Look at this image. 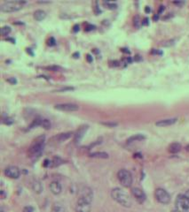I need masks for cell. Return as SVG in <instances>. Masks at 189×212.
<instances>
[{
    "mask_svg": "<svg viewBox=\"0 0 189 212\" xmlns=\"http://www.w3.org/2000/svg\"><path fill=\"white\" fill-rule=\"evenodd\" d=\"M111 196L115 201H117L123 207H131V200L129 195L121 188H114L111 191Z\"/></svg>",
    "mask_w": 189,
    "mask_h": 212,
    "instance_id": "1",
    "label": "cell"
},
{
    "mask_svg": "<svg viewBox=\"0 0 189 212\" xmlns=\"http://www.w3.org/2000/svg\"><path fill=\"white\" fill-rule=\"evenodd\" d=\"M44 137L40 136L35 141V142L33 143V145L31 146V148L29 151L30 158H39L41 156L42 152L44 151Z\"/></svg>",
    "mask_w": 189,
    "mask_h": 212,
    "instance_id": "2",
    "label": "cell"
},
{
    "mask_svg": "<svg viewBox=\"0 0 189 212\" xmlns=\"http://www.w3.org/2000/svg\"><path fill=\"white\" fill-rule=\"evenodd\" d=\"M25 1H21V0H16V1H7L3 3L0 5V10L5 13H12L19 11L25 5Z\"/></svg>",
    "mask_w": 189,
    "mask_h": 212,
    "instance_id": "3",
    "label": "cell"
},
{
    "mask_svg": "<svg viewBox=\"0 0 189 212\" xmlns=\"http://www.w3.org/2000/svg\"><path fill=\"white\" fill-rule=\"evenodd\" d=\"M117 178L120 181V183L122 184V186H123L124 187H130L132 184V176L131 173L125 170V169H122L118 171L117 173Z\"/></svg>",
    "mask_w": 189,
    "mask_h": 212,
    "instance_id": "4",
    "label": "cell"
},
{
    "mask_svg": "<svg viewBox=\"0 0 189 212\" xmlns=\"http://www.w3.org/2000/svg\"><path fill=\"white\" fill-rule=\"evenodd\" d=\"M176 205L182 212H189V199L185 195H179L177 197Z\"/></svg>",
    "mask_w": 189,
    "mask_h": 212,
    "instance_id": "5",
    "label": "cell"
},
{
    "mask_svg": "<svg viewBox=\"0 0 189 212\" xmlns=\"http://www.w3.org/2000/svg\"><path fill=\"white\" fill-rule=\"evenodd\" d=\"M155 195L156 200L160 202V203L163 204H167L170 201V195H169V193L163 189V188H157L155 190Z\"/></svg>",
    "mask_w": 189,
    "mask_h": 212,
    "instance_id": "6",
    "label": "cell"
},
{
    "mask_svg": "<svg viewBox=\"0 0 189 212\" xmlns=\"http://www.w3.org/2000/svg\"><path fill=\"white\" fill-rule=\"evenodd\" d=\"M76 212H90L91 211V202L83 198H79L76 206Z\"/></svg>",
    "mask_w": 189,
    "mask_h": 212,
    "instance_id": "7",
    "label": "cell"
},
{
    "mask_svg": "<svg viewBox=\"0 0 189 212\" xmlns=\"http://www.w3.org/2000/svg\"><path fill=\"white\" fill-rule=\"evenodd\" d=\"M54 108L62 112H76L79 110V106L75 104H55Z\"/></svg>",
    "mask_w": 189,
    "mask_h": 212,
    "instance_id": "8",
    "label": "cell"
},
{
    "mask_svg": "<svg viewBox=\"0 0 189 212\" xmlns=\"http://www.w3.org/2000/svg\"><path fill=\"white\" fill-rule=\"evenodd\" d=\"M5 176L11 179H18L20 177L21 171L16 166H8L5 170Z\"/></svg>",
    "mask_w": 189,
    "mask_h": 212,
    "instance_id": "9",
    "label": "cell"
},
{
    "mask_svg": "<svg viewBox=\"0 0 189 212\" xmlns=\"http://www.w3.org/2000/svg\"><path fill=\"white\" fill-rule=\"evenodd\" d=\"M92 191L91 190V188H89L87 187H83L82 188L80 189V198H83L86 201H88L89 202H91L92 200Z\"/></svg>",
    "mask_w": 189,
    "mask_h": 212,
    "instance_id": "10",
    "label": "cell"
},
{
    "mask_svg": "<svg viewBox=\"0 0 189 212\" xmlns=\"http://www.w3.org/2000/svg\"><path fill=\"white\" fill-rule=\"evenodd\" d=\"M131 193H132V195L135 197V199H136L139 202V203H142V202L145 201V200H146V195H145V193H144L140 188H138V187L132 188Z\"/></svg>",
    "mask_w": 189,
    "mask_h": 212,
    "instance_id": "11",
    "label": "cell"
},
{
    "mask_svg": "<svg viewBox=\"0 0 189 212\" xmlns=\"http://www.w3.org/2000/svg\"><path fill=\"white\" fill-rule=\"evenodd\" d=\"M50 190L53 195H60L61 193V186L58 181H52L50 184Z\"/></svg>",
    "mask_w": 189,
    "mask_h": 212,
    "instance_id": "12",
    "label": "cell"
},
{
    "mask_svg": "<svg viewBox=\"0 0 189 212\" xmlns=\"http://www.w3.org/2000/svg\"><path fill=\"white\" fill-rule=\"evenodd\" d=\"M176 122H177V118H166V119H162V120L157 121L155 123V125L157 126H167L173 125Z\"/></svg>",
    "mask_w": 189,
    "mask_h": 212,
    "instance_id": "13",
    "label": "cell"
},
{
    "mask_svg": "<svg viewBox=\"0 0 189 212\" xmlns=\"http://www.w3.org/2000/svg\"><path fill=\"white\" fill-rule=\"evenodd\" d=\"M87 127L88 126H82L77 131V133L76 134V138H75V141H76V143H79L80 141L82 140V138L84 137V134H85V131L87 130Z\"/></svg>",
    "mask_w": 189,
    "mask_h": 212,
    "instance_id": "14",
    "label": "cell"
},
{
    "mask_svg": "<svg viewBox=\"0 0 189 212\" xmlns=\"http://www.w3.org/2000/svg\"><path fill=\"white\" fill-rule=\"evenodd\" d=\"M46 17V13L44 10H37L34 13V18H35V20L38 21H43Z\"/></svg>",
    "mask_w": 189,
    "mask_h": 212,
    "instance_id": "15",
    "label": "cell"
},
{
    "mask_svg": "<svg viewBox=\"0 0 189 212\" xmlns=\"http://www.w3.org/2000/svg\"><path fill=\"white\" fill-rule=\"evenodd\" d=\"M181 150V145L178 143V142H174V143H172L170 146H169V151L172 154H175V153H178Z\"/></svg>",
    "mask_w": 189,
    "mask_h": 212,
    "instance_id": "16",
    "label": "cell"
},
{
    "mask_svg": "<svg viewBox=\"0 0 189 212\" xmlns=\"http://www.w3.org/2000/svg\"><path fill=\"white\" fill-rule=\"evenodd\" d=\"M32 187H33V190L37 193H40L43 191V186H42V184H41L40 181H35L33 183Z\"/></svg>",
    "mask_w": 189,
    "mask_h": 212,
    "instance_id": "17",
    "label": "cell"
},
{
    "mask_svg": "<svg viewBox=\"0 0 189 212\" xmlns=\"http://www.w3.org/2000/svg\"><path fill=\"white\" fill-rule=\"evenodd\" d=\"M64 211H65L64 207H63L62 204L60 203V202L55 203L52 209V212H64Z\"/></svg>",
    "mask_w": 189,
    "mask_h": 212,
    "instance_id": "18",
    "label": "cell"
},
{
    "mask_svg": "<svg viewBox=\"0 0 189 212\" xmlns=\"http://www.w3.org/2000/svg\"><path fill=\"white\" fill-rule=\"evenodd\" d=\"M90 156H92V158H109V155L105 152H94L90 154Z\"/></svg>",
    "mask_w": 189,
    "mask_h": 212,
    "instance_id": "19",
    "label": "cell"
},
{
    "mask_svg": "<svg viewBox=\"0 0 189 212\" xmlns=\"http://www.w3.org/2000/svg\"><path fill=\"white\" fill-rule=\"evenodd\" d=\"M145 136L144 135H142V134H136V135H134V136H131V138H129L128 139V142L130 143V142H136V141H141V140H144L145 139Z\"/></svg>",
    "mask_w": 189,
    "mask_h": 212,
    "instance_id": "20",
    "label": "cell"
},
{
    "mask_svg": "<svg viewBox=\"0 0 189 212\" xmlns=\"http://www.w3.org/2000/svg\"><path fill=\"white\" fill-rule=\"evenodd\" d=\"M72 133H66V134H60L59 136H58V140L60 142H63V141H66L68 140V138L71 136Z\"/></svg>",
    "mask_w": 189,
    "mask_h": 212,
    "instance_id": "21",
    "label": "cell"
},
{
    "mask_svg": "<svg viewBox=\"0 0 189 212\" xmlns=\"http://www.w3.org/2000/svg\"><path fill=\"white\" fill-rule=\"evenodd\" d=\"M11 33V27L9 26H4L1 29V35L3 36H6Z\"/></svg>",
    "mask_w": 189,
    "mask_h": 212,
    "instance_id": "22",
    "label": "cell"
},
{
    "mask_svg": "<svg viewBox=\"0 0 189 212\" xmlns=\"http://www.w3.org/2000/svg\"><path fill=\"white\" fill-rule=\"evenodd\" d=\"M41 126H43L44 128H46V129H50L51 128V122L46 118H42Z\"/></svg>",
    "mask_w": 189,
    "mask_h": 212,
    "instance_id": "23",
    "label": "cell"
},
{
    "mask_svg": "<svg viewBox=\"0 0 189 212\" xmlns=\"http://www.w3.org/2000/svg\"><path fill=\"white\" fill-rule=\"evenodd\" d=\"M75 88L73 87H65V88H60L59 89L54 90V92H66V91H72Z\"/></svg>",
    "mask_w": 189,
    "mask_h": 212,
    "instance_id": "24",
    "label": "cell"
},
{
    "mask_svg": "<svg viewBox=\"0 0 189 212\" xmlns=\"http://www.w3.org/2000/svg\"><path fill=\"white\" fill-rule=\"evenodd\" d=\"M46 69L48 70H51V71H53V72H59V71H61L62 68L59 66H48L46 67Z\"/></svg>",
    "mask_w": 189,
    "mask_h": 212,
    "instance_id": "25",
    "label": "cell"
},
{
    "mask_svg": "<svg viewBox=\"0 0 189 212\" xmlns=\"http://www.w3.org/2000/svg\"><path fill=\"white\" fill-rule=\"evenodd\" d=\"M142 24V21H140V19L139 16H136L134 18V25L136 27H139L140 25Z\"/></svg>",
    "mask_w": 189,
    "mask_h": 212,
    "instance_id": "26",
    "label": "cell"
},
{
    "mask_svg": "<svg viewBox=\"0 0 189 212\" xmlns=\"http://www.w3.org/2000/svg\"><path fill=\"white\" fill-rule=\"evenodd\" d=\"M101 124L109 127H115L117 126V123H115V122H102Z\"/></svg>",
    "mask_w": 189,
    "mask_h": 212,
    "instance_id": "27",
    "label": "cell"
},
{
    "mask_svg": "<svg viewBox=\"0 0 189 212\" xmlns=\"http://www.w3.org/2000/svg\"><path fill=\"white\" fill-rule=\"evenodd\" d=\"M3 122H4L5 124H6V125H11V124L13 123V118L6 117V118L4 119V120H3Z\"/></svg>",
    "mask_w": 189,
    "mask_h": 212,
    "instance_id": "28",
    "label": "cell"
},
{
    "mask_svg": "<svg viewBox=\"0 0 189 212\" xmlns=\"http://www.w3.org/2000/svg\"><path fill=\"white\" fill-rule=\"evenodd\" d=\"M6 81L9 82V83H11V84H13V85L17 83V80H16V78H13V77H11V78L6 79Z\"/></svg>",
    "mask_w": 189,
    "mask_h": 212,
    "instance_id": "29",
    "label": "cell"
},
{
    "mask_svg": "<svg viewBox=\"0 0 189 212\" xmlns=\"http://www.w3.org/2000/svg\"><path fill=\"white\" fill-rule=\"evenodd\" d=\"M174 40H169L167 42H164L163 43V46H166V47H168V46H170V45H173L174 44Z\"/></svg>",
    "mask_w": 189,
    "mask_h": 212,
    "instance_id": "30",
    "label": "cell"
},
{
    "mask_svg": "<svg viewBox=\"0 0 189 212\" xmlns=\"http://www.w3.org/2000/svg\"><path fill=\"white\" fill-rule=\"evenodd\" d=\"M105 5H107V6L109 7V9H115L116 7H117V5H116L115 4H111V3H105Z\"/></svg>",
    "mask_w": 189,
    "mask_h": 212,
    "instance_id": "31",
    "label": "cell"
},
{
    "mask_svg": "<svg viewBox=\"0 0 189 212\" xmlns=\"http://www.w3.org/2000/svg\"><path fill=\"white\" fill-rule=\"evenodd\" d=\"M55 43H56V41H55V39L53 38V37H51V38L49 39V41H48V44H49L50 46H54V45H55Z\"/></svg>",
    "mask_w": 189,
    "mask_h": 212,
    "instance_id": "32",
    "label": "cell"
},
{
    "mask_svg": "<svg viewBox=\"0 0 189 212\" xmlns=\"http://www.w3.org/2000/svg\"><path fill=\"white\" fill-rule=\"evenodd\" d=\"M34 209L31 207V206H28V207H25L23 209V212H33Z\"/></svg>",
    "mask_w": 189,
    "mask_h": 212,
    "instance_id": "33",
    "label": "cell"
},
{
    "mask_svg": "<svg viewBox=\"0 0 189 212\" xmlns=\"http://www.w3.org/2000/svg\"><path fill=\"white\" fill-rule=\"evenodd\" d=\"M95 29V26H94V25H88V26L86 27L85 30H86V31H91V30H92V29Z\"/></svg>",
    "mask_w": 189,
    "mask_h": 212,
    "instance_id": "34",
    "label": "cell"
},
{
    "mask_svg": "<svg viewBox=\"0 0 189 212\" xmlns=\"http://www.w3.org/2000/svg\"><path fill=\"white\" fill-rule=\"evenodd\" d=\"M86 59H87V61L89 62V63H92V55H90V54H87L86 55Z\"/></svg>",
    "mask_w": 189,
    "mask_h": 212,
    "instance_id": "35",
    "label": "cell"
},
{
    "mask_svg": "<svg viewBox=\"0 0 189 212\" xmlns=\"http://www.w3.org/2000/svg\"><path fill=\"white\" fill-rule=\"evenodd\" d=\"M50 164H51V161H50V160H48V159H46V161H44V167H47V166H49Z\"/></svg>",
    "mask_w": 189,
    "mask_h": 212,
    "instance_id": "36",
    "label": "cell"
},
{
    "mask_svg": "<svg viewBox=\"0 0 189 212\" xmlns=\"http://www.w3.org/2000/svg\"><path fill=\"white\" fill-rule=\"evenodd\" d=\"M78 30H79V25L76 24V25L73 27V31H74V32H77Z\"/></svg>",
    "mask_w": 189,
    "mask_h": 212,
    "instance_id": "37",
    "label": "cell"
},
{
    "mask_svg": "<svg viewBox=\"0 0 189 212\" xmlns=\"http://www.w3.org/2000/svg\"><path fill=\"white\" fill-rule=\"evenodd\" d=\"M142 25H148V19H147V18H145V19L142 21Z\"/></svg>",
    "mask_w": 189,
    "mask_h": 212,
    "instance_id": "38",
    "label": "cell"
},
{
    "mask_svg": "<svg viewBox=\"0 0 189 212\" xmlns=\"http://www.w3.org/2000/svg\"><path fill=\"white\" fill-rule=\"evenodd\" d=\"M72 56H73L74 58H78L79 56H80V54H79V52H75V53H73V55H72Z\"/></svg>",
    "mask_w": 189,
    "mask_h": 212,
    "instance_id": "39",
    "label": "cell"
},
{
    "mask_svg": "<svg viewBox=\"0 0 189 212\" xmlns=\"http://www.w3.org/2000/svg\"><path fill=\"white\" fill-rule=\"evenodd\" d=\"M152 53L153 54H162V51H157V50H153L152 51Z\"/></svg>",
    "mask_w": 189,
    "mask_h": 212,
    "instance_id": "40",
    "label": "cell"
},
{
    "mask_svg": "<svg viewBox=\"0 0 189 212\" xmlns=\"http://www.w3.org/2000/svg\"><path fill=\"white\" fill-rule=\"evenodd\" d=\"M27 52H28V53H29L30 55H31V56H33V52L31 51V49H27Z\"/></svg>",
    "mask_w": 189,
    "mask_h": 212,
    "instance_id": "41",
    "label": "cell"
},
{
    "mask_svg": "<svg viewBox=\"0 0 189 212\" xmlns=\"http://www.w3.org/2000/svg\"><path fill=\"white\" fill-rule=\"evenodd\" d=\"M160 7H161V8L159 9V13H162V12H163V11L164 10V6L162 5V6H160Z\"/></svg>",
    "mask_w": 189,
    "mask_h": 212,
    "instance_id": "42",
    "label": "cell"
},
{
    "mask_svg": "<svg viewBox=\"0 0 189 212\" xmlns=\"http://www.w3.org/2000/svg\"><path fill=\"white\" fill-rule=\"evenodd\" d=\"M145 11H146V13H150V8L148 7V6H146V9H145Z\"/></svg>",
    "mask_w": 189,
    "mask_h": 212,
    "instance_id": "43",
    "label": "cell"
},
{
    "mask_svg": "<svg viewBox=\"0 0 189 212\" xmlns=\"http://www.w3.org/2000/svg\"><path fill=\"white\" fill-rule=\"evenodd\" d=\"M6 40H8V41H11L13 43H15V40H14V39H13V38H6Z\"/></svg>",
    "mask_w": 189,
    "mask_h": 212,
    "instance_id": "44",
    "label": "cell"
},
{
    "mask_svg": "<svg viewBox=\"0 0 189 212\" xmlns=\"http://www.w3.org/2000/svg\"><path fill=\"white\" fill-rule=\"evenodd\" d=\"M185 195L189 199V190H187L186 192V193H185Z\"/></svg>",
    "mask_w": 189,
    "mask_h": 212,
    "instance_id": "45",
    "label": "cell"
},
{
    "mask_svg": "<svg viewBox=\"0 0 189 212\" xmlns=\"http://www.w3.org/2000/svg\"><path fill=\"white\" fill-rule=\"evenodd\" d=\"M122 51L126 52V53H130V51H127V49H122Z\"/></svg>",
    "mask_w": 189,
    "mask_h": 212,
    "instance_id": "46",
    "label": "cell"
},
{
    "mask_svg": "<svg viewBox=\"0 0 189 212\" xmlns=\"http://www.w3.org/2000/svg\"><path fill=\"white\" fill-rule=\"evenodd\" d=\"M158 18H159L158 14H157V15H155V16H154V20H155V21H157V20H158Z\"/></svg>",
    "mask_w": 189,
    "mask_h": 212,
    "instance_id": "47",
    "label": "cell"
},
{
    "mask_svg": "<svg viewBox=\"0 0 189 212\" xmlns=\"http://www.w3.org/2000/svg\"><path fill=\"white\" fill-rule=\"evenodd\" d=\"M172 212H181L179 209H174V210H172Z\"/></svg>",
    "mask_w": 189,
    "mask_h": 212,
    "instance_id": "48",
    "label": "cell"
},
{
    "mask_svg": "<svg viewBox=\"0 0 189 212\" xmlns=\"http://www.w3.org/2000/svg\"><path fill=\"white\" fill-rule=\"evenodd\" d=\"M184 2H174V4H177V5H178V4H183Z\"/></svg>",
    "mask_w": 189,
    "mask_h": 212,
    "instance_id": "49",
    "label": "cell"
},
{
    "mask_svg": "<svg viewBox=\"0 0 189 212\" xmlns=\"http://www.w3.org/2000/svg\"><path fill=\"white\" fill-rule=\"evenodd\" d=\"M186 150H188V151H189V145H188V146L186 147Z\"/></svg>",
    "mask_w": 189,
    "mask_h": 212,
    "instance_id": "50",
    "label": "cell"
},
{
    "mask_svg": "<svg viewBox=\"0 0 189 212\" xmlns=\"http://www.w3.org/2000/svg\"><path fill=\"white\" fill-rule=\"evenodd\" d=\"M1 212H4V211H3V210H1Z\"/></svg>",
    "mask_w": 189,
    "mask_h": 212,
    "instance_id": "51",
    "label": "cell"
}]
</instances>
